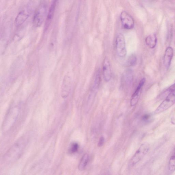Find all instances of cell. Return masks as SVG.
Segmentation results:
<instances>
[{"label":"cell","mask_w":175,"mask_h":175,"mask_svg":"<svg viewBox=\"0 0 175 175\" xmlns=\"http://www.w3.org/2000/svg\"><path fill=\"white\" fill-rule=\"evenodd\" d=\"M22 142H18L14 145L8 152L5 156V159L14 160L18 159L22 153L24 145Z\"/></svg>","instance_id":"5b68a950"},{"label":"cell","mask_w":175,"mask_h":175,"mask_svg":"<svg viewBox=\"0 0 175 175\" xmlns=\"http://www.w3.org/2000/svg\"><path fill=\"white\" fill-rule=\"evenodd\" d=\"M88 161H89V155L87 154H84L79 163L78 167L79 170L80 171L84 170L87 165Z\"/></svg>","instance_id":"2e32d148"},{"label":"cell","mask_w":175,"mask_h":175,"mask_svg":"<svg viewBox=\"0 0 175 175\" xmlns=\"http://www.w3.org/2000/svg\"><path fill=\"white\" fill-rule=\"evenodd\" d=\"M124 78L126 85L127 86H131L133 81L132 71L130 69H127L124 73Z\"/></svg>","instance_id":"5bb4252c"},{"label":"cell","mask_w":175,"mask_h":175,"mask_svg":"<svg viewBox=\"0 0 175 175\" xmlns=\"http://www.w3.org/2000/svg\"><path fill=\"white\" fill-rule=\"evenodd\" d=\"M174 54V50L171 47H169L165 50L164 58H163V64L165 66L167 69L169 68L171 62Z\"/></svg>","instance_id":"8fae6325"},{"label":"cell","mask_w":175,"mask_h":175,"mask_svg":"<svg viewBox=\"0 0 175 175\" xmlns=\"http://www.w3.org/2000/svg\"><path fill=\"white\" fill-rule=\"evenodd\" d=\"M174 152H175V148H174Z\"/></svg>","instance_id":"44dd1931"},{"label":"cell","mask_w":175,"mask_h":175,"mask_svg":"<svg viewBox=\"0 0 175 175\" xmlns=\"http://www.w3.org/2000/svg\"><path fill=\"white\" fill-rule=\"evenodd\" d=\"M175 171V152H174L169 161L168 175L172 174Z\"/></svg>","instance_id":"9a60e30c"},{"label":"cell","mask_w":175,"mask_h":175,"mask_svg":"<svg viewBox=\"0 0 175 175\" xmlns=\"http://www.w3.org/2000/svg\"><path fill=\"white\" fill-rule=\"evenodd\" d=\"M56 2L57 1H53L49 9L46 23H45V29L46 30H47L49 27V25H50L52 19L53 18L56 6Z\"/></svg>","instance_id":"7c38bea8"},{"label":"cell","mask_w":175,"mask_h":175,"mask_svg":"<svg viewBox=\"0 0 175 175\" xmlns=\"http://www.w3.org/2000/svg\"><path fill=\"white\" fill-rule=\"evenodd\" d=\"M31 8V7L28 6L19 13L15 19V23L16 26L21 25L27 19L32 12Z\"/></svg>","instance_id":"52a82bcc"},{"label":"cell","mask_w":175,"mask_h":175,"mask_svg":"<svg viewBox=\"0 0 175 175\" xmlns=\"http://www.w3.org/2000/svg\"><path fill=\"white\" fill-rule=\"evenodd\" d=\"M150 117V116L149 115H145L144 116H143L142 119L144 121H148V120L149 119Z\"/></svg>","instance_id":"ffe728a7"},{"label":"cell","mask_w":175,"mask_h":175,"mask_svg":"<svg viewBox=\"0 0 175 175\" xmlns=\"http://www.w3.org/2000/svg\"><path fill=\"white\" fill-rule=\"evenodd\" d=\"M168 91V95L155 110V114L164 112L175 104V83L169 88Z\"/></svg>","instance_id":"6da1fadb"},{"label":"cell","mask_w":175,"mask_h":175,"mask_svg":"<svg viewBox=\"0 0 175 175\" xmlns=\"http://www.w3.org/2000/svg\"><path fill=\"white\" fill-rule=\"evenodd\" d=\"M103 77L105 81H110L111 78V70L110 62L108 58H105L103 66Z\"/></svg>","instance_id":"9c48e42d"},{"label":"cell","mask_w":175,"mask_h":175,"mask_svg":"<svg viewBox=\"0 0 175 175\" xmlns=\"http://www.w3.org/2000/svg\"><path fill=\"white\" fill-rule=\"evenodd\" d=\"M105 141V139L104 137H102L100 138L98 144V146L99 147H101L103 146L104 145Z\"/></svg>","instance_id":"d6986e66"},{"label":"cell","mask_w":175,"mask_h":175,"mask_svg":"<svg viewBox=\"0 0 175 175\" xmlns=\"http://www.w3.org/2000/svg\"><path fill=\"white\" fill-rule=\"evenodd\" d=\"M47 11V5L43 3L35 11L33 18V24L36 27L40 26L43 23L46 16Z\"/></svg>","instance_id":"7a4b0ae2"},{"label":"cell","mask_w":175,"mask_h":175,"mask_svg":"<svg viewBox=\"0 0 175 175\" xmlns=\"http://www.w3.org/2000/svg\"><path fill=\"white\" fill-rule=\"evenodd\" d=\"M137 62L136 56L135 54H131L127 60V65L129 67H134L136 65Z\"/></svg>","instance_id":"e0dca14e"},{"label":"cell","mask_w":175,"mask_h":175,"mask_svg":"<svg viewBox=\"0 0 175 175\" xmlns=\"http://www.w3.org/2000/svg\"><path fill=\"white\" fill-rule=\"evenodd\" d=\"M79 145L76 143H73L71 144L69 148V153L74 154L78 152L79 149Z\"/></svg>","instance_id":"ac0fdd59"},{"label":"cell","mask_w":175,"mask_h":175,"mask_svg":"<svg viewBox=\"0 0 175 175\" xmlns=\"http://www.w3.org/2000/svg\"><path fill=\"white\" fill-rule=\"evenodd\" d=\"M150 145L145 143L141 145L129 162V165L133 166L140 161L145 156L150 149Z\"/></svg>","instance_id":"3957f363"},{"label":"cell","mask_w":175,"mask_h":175,"mask_svg":"<svg viewBox=\"0 0 175 175\" xmlns=\"http://www.w3.org/2000/svg\"><path fill=\"white\" fill-rule=\"evenodd\" d=\"M120 18L122 25L124 29L131 30L134 27V20L132 16L126 11H122L120 14Z\"/></svg>","instance_id":"8992f818"},{"label":"cell","mask_w":175,"mask_h":175,"mask_svg":"<svg viewBox=\"0 0 175 175\" xmlns=\"http://www.w3.org/2000/svg\"><path fill=\"white\" fill-rule=\"evenodd\" d=\"M146 44L149 47L153 49L155 47L157 43L156 35L155 33L152 34L145 39Z\"/></svg>","instance_id":"4fadbf2b"},{"label":"cell","mask_w":175,"mask_h":175,"mask_svg":"<svg viewBox=\"0 0 175 175\" xmlns=\"http://www.w3.org/2000/svg\"><path fill=\"white\" fill-rule=\"evenodd\" d=\"M145 82V79L143 78L139 82L138 87L131 97L130 102L131 106H134L138 103L141 93L142 88Z\"/></svg>","instance_id":"ba28073f"},{"label":"cell","mask_w":175,"mask_h":175,"mask_svg":"<svg viewBox=\"0 0 175 175\" xmlns=\"http://www.w3.org/2000/svg\"><path fill=\"white\" fill-rule=\"evenodd\" d=\"M71 83L70 78L66 77L64 78L61 88V96L63 98H66L70 93Z\"/></svg>","instance_id":"30bf717a"},{"label":"cell","mask_w":175,"mask_h":175,"mask_svg":"<svg viewBox=\"0 0 175 175\" xmlns=\"http://www.w3.org/2000/svg\"><path fill=\"white\" fill-rule=\"evenodd\" d=\"M116 47L117 53L120 58L125 57L127 51L125 37L121 33L118 34L116 39Z\"/></svg>","instance_id":"277c9868"}]
</instances>
